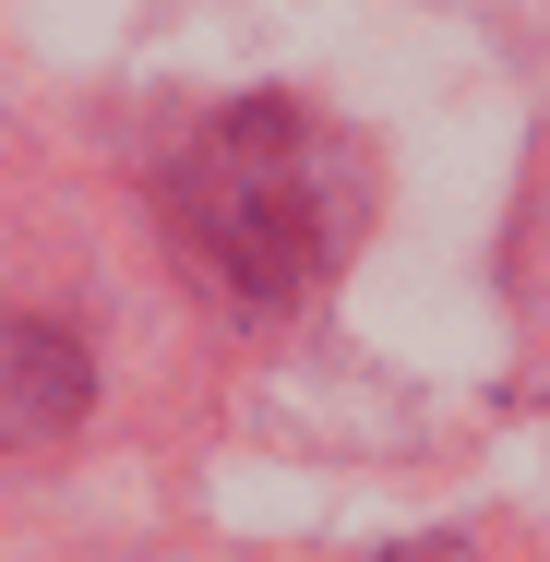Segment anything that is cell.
Listing matches in <instances>:
<instances>
[{
  "instance_id": "6da1fadb",
  "label": "cell",
  "mask_w": 550,
  "mask_h": 562,
  "mask_svg": "<svg viewBox=\"0 0 550 562\" xmlns=\"http://www.w3.org/2000/svg\"><path fill=\"white\" fill-rule=\"evenodd\" d=\"M156 204H168L180 263H192L204 288H227V300H251V312L312 300L335 276V251H347V216H359L347 156H335L288 97L216 109L180 156H168Z\"/></svg>"
},
{
  "instance_id": "7a4b0ae2",
  "label": "cell",
  "mask_w": 550,
  "mask_h": 562,
  "mask_svg": "<svg viewBox=\"0 0 550 562\" xmlns=\"http://www.w3.org/2000/svg\"><path fill=\"white\" fill-rule=\"evenodd\" d=\"M85 407V359L60 324H0V443H48Z\"/></svg>"
},
{
  "instance_id": "3957f363",
  "label": "cell",
  "mask_w": 550,
  "mask_h": 562,
  "mask_svg": "<svg viewBox=\"0 0 550 562\" xmlns=\"http://www.w3.org/2000/svg\"><path fill=\"white\" fill-rule=\"evenodd\" d=\"M383 562H479V539H407V551H383Z\"/></svg>"
}]
</instances>
